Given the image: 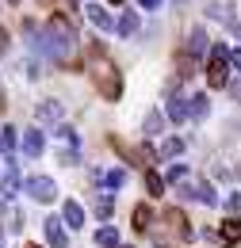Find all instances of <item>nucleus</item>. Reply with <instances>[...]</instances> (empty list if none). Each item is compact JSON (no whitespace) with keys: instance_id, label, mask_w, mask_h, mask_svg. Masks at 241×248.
I'll return each instance as SVG.
<instances>
[{"instance_id":"1","label":"nucleus","mask_w":241,"mask_h":248,"mask_svg":"<svg viewBox=\"0 0 241 248\" xmlns=\"http://www.w3.org/2000/svg\"><path fill=\"white\" fill-rule=\"evenodd\" d=\"M92 80H96V92L103 99H111V103L122 95V73L115 69V62L103 58L100 46H92Z\"/></svg>"},{"instance_id":"2","label":"nucleus","mask_w":241,"mask_h":248,"mask_svg":"<svg viewBox=\"0 0 241 248\" xmlns=\"http://www.w3.org/2000/svg\"><path fill=\"white\" fill-rule=\"evenodd\" d=\"M226 80H230V50L222 42H211V50H207V84L222 88Z\"/></svg>"},{"instance_id":"3","label":"nucleus","mask_w":241,"mask_h":248,"mask_svg":"<svg viewBox=\"0 0 241 248\" xmlns=\"http://www.w3.org/2000/svg\"><path fill=\"white\" fill-rule=\"evenodd\" d=\"M23 191H27L34 202H54V199H58V184H54L50 176H31L27 184H23Z\"/></svg>"},{"instance_id":"4","label":"nucleus","mask_w":241,"mask_h":248,"mask_svg":"<svg viewBox=\"0 0 241 248\" xmlns=\"http://www.w3.org/2000/svg\"><path fill=\"white\" fill-rule=\"evenodd\" d=\"M42 229H46V241H50L54 248H69V233H65L61 217H46V221H42Z\"/></svg>"},{"instance_id":"5","label":"nucleus","mask_w":241,"mask_h":248,"mask_svg":"<svg viewBox=\"0 0 241 248\" xmlns=\"http://www.w3.org/2000/svg\"><path fill=\"white\" fill-rule=\"evenodd\" d=\"M61 115H65L61 99H38V107H34V119L38 123H58Z\"/></svg>"},{"instance_id":"6","label":"nucleus","mask_w":241,"mask_h":248,"mask_svg":"<svg viewBox=\"0 0 241 248\" xmlns=\"http://www.w3.org/2000/svg\"><path fill=\"white\" fill-rule=\"evenodd\" d=\"M207 50H211V38H207V31H203V27H195V31L188 34L184 54H188V58H199V54H207Z\"/></svg>"},{"instance_id":"7","label":"nucleus","mask_w":241,"mask_h":248,"mask_svg":"<svg viewBox=\"0 0 241 248\" xmlns=\"http://www.w3.org/2000/svg\"><path fill=\"white\" fill-rule=\"evenodd\" d=\"M180 195H195V199H199L203 206H218V195H214V187L207 184V180H199V184H195V187L188 184V187H184V191H180Z\"/></svg>"},{"instance_id":"8","label":"nucleus","mask_w":241,"mask_h":248,"mask_svg":"<svg viewBox=\"0 0 241 248\" xmlns=\"http://www.w3.org/2000/svg\"><path fill=\"white\" fill-rule=\"evenodd\" d=\"M61 225H69V229H81V225H85V210H81V202L69 199V202L61 206Z\"/></svg>"},{"instance_id":"9","label":"nucleus","mask_w":241,"mask_h":248,"mask_svg":"<svg viewBox=\"0 0 241 248\" xmlns=\"http://www.w3.org/2000/svg\"><path fill=\"white\" fill-rule=\"evenodd\" d=\"M42 145H46L42 130H23V156H38V153H42Z\"/></svg>"},{"instance_id":"10","label":"nucleus","mask_w":241,"mask_h":248,"mask_svg":"<svg viewBox=\"0 0 241 248\" xmlns=\"http://www.w3.org/2000/svg\"><path fill=\"white\" fill-rule=\"evenodd\" d=\"M85 12H88L92 27H100V31H111V27H115V19H111V16H107V12H103V8H100V4H88V8H85Z\"/></svg>"},{"instance_id":"11","label":"nucleus","mask_w":241,"mask_h":248,"mask_svg":"<svg viewBox=\"0 0 241 248\" xmlns=\"http://www.w3.org/2000/svg\"><path fill=\"white\" fill-rule=\"evenodd\" d=\"M0 191H4V199H12L16 191H19V172H16V164L8 160V172L0 176Z\"/></svg>"},{"instance_id":"12","label":"nucleus","mask_w":241,"mask_h":248,"mask_svg":"<svg viewBox=\"0 0 241 248\" xmlns=\"http://www.w3.org/2000/svg\"><path fill=\"white\" fill-rule=\"evenodd\" d=\"M16 145H19V134H16V126H4V130H0V153H4L8 160H12Z\"/></svg>"},{"instance_id":"13","label":"nucleus","mask_w":241,"mask_h":248,"mask_svg":"<svg viewBox=\"0 0 241 248\" xmlns=\"http://www.w3.org/2000/svg\"><path fill=\"white\" fill-rule=\"evenodd\" d=\"M165 221H169V225H172L180 237H191V225H188V217H184L176 206H169V210H165Z\"/></svg>"},{"instance_id":"14","label":"nucleus","mask_w":241,"mask_h":248,"mask_svg":"<svg viewBox=\"0 0 241 248\" xmlns=\"http://www.w3.org/2000/svg\"><path fill=\"white\" fill-rule=\"evenodd\" d=\"M142 130H146L150 138H157V134H165V115H161V107H153L150 115H146V123H142Z\"/></svg>"},{"instance_id":"15","label":"nucleus","mask_w":241,"mask_h":248,"mask_svg":"<svg viewBox=\"0 0 241 248\" xmlns=\"http://www.w3.org/2000/svg\"><path fill=\"white\" fill-rule=\"evenodd\" d=\"M169 119L172 123H188V99L184 95H169Z\"/></svg>"},{"instance_id":"16","label":"nucleus","mask_w":241,"mask_h":248,"mask_svg":"<svg viewBox=\"0 0 241 248\" xmlns=\"http://www.w3.org/2000/svg\"><path fill=\"white\" fill-rule=\"evenodd\" d=\"M207 16H211V19H226V23H238V19H234V12H230V0H211Z\"/></svg>"},{"instance_id":"17","label":"nucleus","mask_w":241,"mask_h":248,"mask_svg":"<svg viewBox=\"0 0 241 248\" xmlns=\"http://www.w3.org/2000/svg\"><path fill=\"white\" fill-rule=\"evenodd\" d=\"M222 241L241 245V217H226V221H222Z\"/></svg>"},{"instance_id":"18","label":"nucleus","mask_w":241,"mask_h":248,"mask_svg":"<svg viewBox=\"0 0 241 248\" xmlns=\"http://www.w3.org/2000/svg\"><path fill=\"white\" fill-rule=\"evenodd\" d=\"M96 180L107 187V191H115V187H122V184H126V172H122V168H111V172H103V176L96 172Z\"/></svg>"},{"instance_id":"19","label":"nucleus","mask_w":241,"mask_h":248,"mask_svg":"<svg viewBox=\"0 0 241 248\" xmlns=\"http://www.w3.org/2000/svg\"><path fill=\"white\" fill-rule=\"evenodd\" d=\"M96 245L100 248H119V229H115V225H103V229L96 233Z\"/></svg>"},{"instance_id":"20","label":"nucleus","mask_w":241,"mask_h":248,"mask_svg":"<svg viewBox=\"0 0 241 248\" xmlns=\"http://www.w3.org/2000/svg\"><path fill=\"white\" fill-rule=\"evenodd\" d=\"M150 225H153V210L150 206H134V229L138 233H150Z\"/></svg>"},{"instance_id":"21","label":"nucleus","mask_w":241,"mask_h":248,"mask_svg":"<svg viewBox=\"0 0 241 248\" xmlns=\"http://www.w3.org/2000/svg\"><path fill=\"white\" fill-rule=\"evenodd\" d=\"M207 111H211L207 95H191V103H188V115H191V119H207Z\"/></svg>"},{"instance_id":"22","label":"nucleus","mask_w":241,"mask_h":248,"mask_svg":"<svg viewBox=\"0 0 241 248\" xmlns=\"http://www.w3.org/2000/svg\"><path fill=\"white\" fill-rule=\"evenodd\" d=\"M153 153H157V156H180L184 153V141H180V138H165L161 149H153Z\"/></svg>"},{"instance_id":"23","label":"nucleus","mask_w":241,"mask_h":248,"mask_svg":"<svg viewBox=\"0 0 241 248\" xmlns=\"http://www.w3.org/2000/svg\"><path fill=\"white\" fill-rule=\"evenodd\" d=\"M115 27H119V34H126V38H130V34H138V16H134V12H126Z\"/></svg>"},{"instance_id":"24","label":"nucleus","mask_w":241,"mask_h":248,"mask_svg":"<svg viewBox=\"0 0 241 248\" xmlns=\"http://www.w3.org/2000/svg\"><path fill=\"white\" fill-rule=\"evenodd\" d=\"M146 191H150L153 199H161V195H165V180H161L157 172H146Z\"/></svg>"},{"instance_id":"25","label":"nucleus","mask_w":241,"mask_h":248,"mask_svg":"<svg viewBox=\"0 0 241 248\" xmlns=\"http://www.w3.org/2000/svg\"><path fill=\"white\" fill-rule=\"evenodd\" d=\"M195 73V58H188V54H176V77H191Z\"/></svg>"},{"instance_id":"26","label":"nucleus","mask_w":241,"mask_h":248,"mask_svg":"<svg viewBox=\"0 0 241 248\" xmlns=\"http://www.w3.org/2000/svg\"><path fill=\"white\" fill-rule=\"evenodd\" d=\"M58 138H61V141H65V145H69V149H77V141H81L73 126H58Z\"/></svg>"},{"instance_id":"27","label":"nucleus","mask_w":241,"mask_h":248,"mask_svg":"<svg viewBox=\"0 0 241 248\" xmlns=\"http://www.w3.org/2000/svg\"><path fill=\"white\" fill-rule=\"evenodd\" d=\"M134 156H138L134 164H153V160H157V153H153L150 145H138V149H134Z\"/></svg>"},{"instance_id":"28","label":"nucleus","mask_w":241,"mask_h":248,"mask_svg":"<svg viewBox=\"0 0 241 248\" xmlns=\"http://www.w3.org/2000/svg\"><path fill=\"white\" fill-rule=\"evenodd\" d=\"M180 180H188V168H184V164H172L169 176H165V184H180Z\"/></svg>"},{"instance_id":"29","label":"nucleus","mask_w":241,"mask_h":248,"mask_svg":"<svg viewBox=\"0 0 241 248\" xmlns=\"http://www.w3.org/2000/svg\"><path fill=\"white\" fill-rule=\"evenodd\" d=\"M111 210H115V206H111V199H107V195H103V199H96V217H111Z\"/></svg>"},{"instance_id":"30","label":"nucleus","mask_w":241,"mask_h":248,"mask_svg":"<svg viewBox=\"0 0 241 248\" xmlns=\"http://www.w3.org/2000/svg\"><path fill=\"white\" fill-rule=\"evenodd\" d=\"M230 65H238V69H241V50H234V54H230Z\"/></svg>"},{"instance_id":"31","label":"nucleus","mask_w":241,"mask_h":248,"mask_svg":"<svg viewBox=\"0 0 241 248\" xmlns=\"http://www.w3.org/2000/svg\"><path fill=\"white\" fill-rule=\"evenodd\" d=\"M142 8H161V0H138Z\"/></svg>"},{"instance_id":"32","label":"nucleus","mask_w":241,"mask_h":248,"mask_svg":"<svg viewBox=\"0 0 241 248\" xmlns=\"http://www.w3.org/2000/svg\"><path fill=\"white\" fill-rule=\"evenodd\" d=\"M4 46H8V34H4V27H0V50H4Z\"/></svg>"},{"instance_id":"33","label":"nucleus","mask_w":241,"mask_h":248,"mask_svg":"<svg viewBox=\"0 0 241 248\" xmlns=\"http://www.w3.org/2000/svg\"><path fill=\"white\" fill-rule=\"evenodd\" d=\"M230 31H234V34H238V38H241V23H230Z\"/></svg>"},{"instance_id":"34","label":"nucleus","mask_w":241,"mask_h":248,"mask_svg":"<svg viewBox=\"0 0 241 248\" xmlns=\"http://www.w3.org/2000/svg\"><path fill=\"white\" fill-rule=\"evenodd\" d=\"M38 4H42V8H50V4H54V0H38Z\"/></svg>"},{"instance_id":"35","label":"nucleus","mask_w":241,"mask_h":248,"mask_svg":"<svg viewBox=\"0 0 241 248\" xmlns=\"http://www.w3.org/2000/svg\"><path fill=\"white\" fill-rule=\"evenodd\" d=\"M23 248H42V245H23Z\"/></svg>"},{"instance_id":"36","label":"nucleus","mask_w":241,"mask_h":248,"mask_svg":"<svg viewBox=\"0 0 241 248\" xmlns=\"http://www.w3.org/2000/svg\"><path fill=\"white\" fill-rule=\"evenodd\" d=\"M107 4H122V0H107Z\"/></svg>"},{"instance_id":"37","label":"nucleus","mask_w":241,"mask_h":248,"mask_svg":"<svg viewBox=\"0 0 241 248\" xmlns=\"http://www.w3.org/2000/svg\"><path fill=\"white\" fill-rule=\"evenodd\" d=\"M8 4H19V0H8Z\"/></svg>"}]
</instances>
